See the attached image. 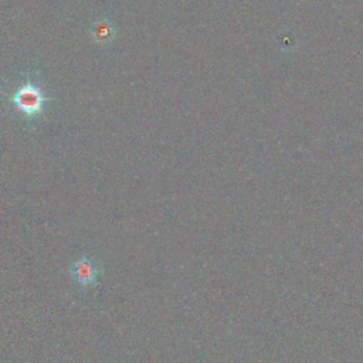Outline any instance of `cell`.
<instances>
[{
	"mask_svg": "<svg viewBox=\"0 0 363 363\" xmlns=\"http://www.w3.org/2000/svg\"><path fill=\"white\" fill-rule=\"evenodd\" d=\"M91 37L98 44H102V45L109 44L115 37V28L112 23L106 18L96 20L91 27Z\"/></svg>",
	"mask_w": 363,
	"mask_h": 363,
	"instance_id": "3",
	"label": "cell"
},
{
	"mask_svg": "<svg viewBox=\"0 0 363 363\" xmlns=\"http://www.w3.org/2000/svg\"><path fill=\"white\" fill-rule=\"evenodd\" d=\"M69 275L72 282L79 288H89L94 286L98 281L99 268L94 258L88 255H82L74 261L69 269Z\"/></svg>",
	"mask_w": 363,
	"mask_h": 363,
	"instance_id": "2",
	"label": "cell"
},
{
	"mask_svg": "<svg viewBox=\"0 0 363 363\" xmlns=\"http://www.w3.org/2000/svg\"><path fill=\"white\" fill-rule=\"evenodd\" d=\"M13 104L14 106L24 115L27 116H34L37 115L45 102V96L43 94V91L33 85V84H26L21 85L16 94L13 95Z\"/></svg>",
	"mask_w": 363,
	"mask_h": 363,
	"instance_id": "1",
	"label": "cell"
}]
</instances>
